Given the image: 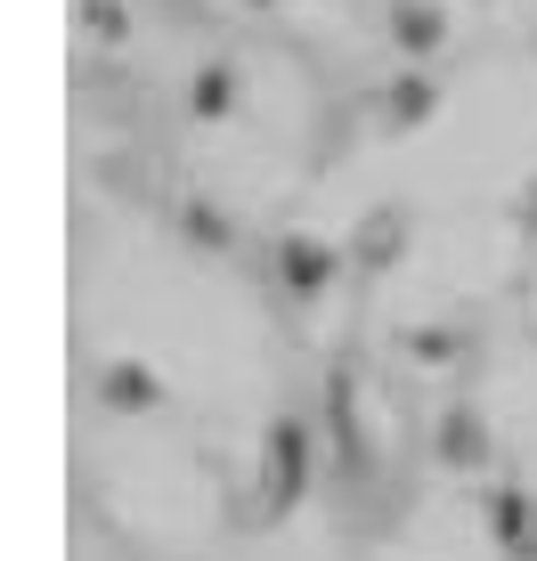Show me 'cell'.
<instances>
[{
	"mask_svg": "<svg viewBox=\"0 0 537 561\" xmlns=\"http://www.w3.org/2000/svg\"><path fill=\"white\" fill-rule=\"evenodd\" d=\"M448 456H456V463H472V456H481V423H465V415H456V423H448Z\"/></svg>",
	"mask_w": 537,
	"mask_h": 561,
	"instance_id": "cell-8",
	"label": "cell"
},
{
	"mask_svg": "<svg viewBox=\"0 0 537 561\" xmlns=\"http://www.w3.org/2000/svg\"><path fill=\"white\" fill-rule=\"evenodd\" d=\"M489 520H496V537H505V546H522V537H529V505H522V496H496Z\"/></svg>",
	"mask_w": 537,
	"mask_h": 561,
	"instance_id": "cell-6",
	"label": "cell"
},
{
	"mask_svg": "<svg viewBox=\"0 0 537 561\" xmlns=\"http://www.w3.org/2000/svg\"><path fill=\"white\" fill-rule=\"evenodd\" d=\"M334 268H342V253H325V244H310V237L285 244V285H294V294H318Z\"/></svg>",
	"mask_w": 537,
	"mask_h": 561,
	"instance_id": "cell-2",
	"label": "cell"
},
{
	"mask_svg": "<svg viewBox=\"0 0 537 561\" xmlns=\"http://www.w3.org/2000/svg\"><path fill=\"white\" fill-rule=\"evenodd\" d=\"M187 106H196V123H220V114L237 106V73H228V66H204L196 90H187Z\"/></svg>",
	"mask_w": 537,
	"mask_h": 561,
	"instance_id": "cell-5",
	"label": "cell"
},
{
	"mask_svg": "<svg viewBox=\"0 0 537 561\" xmlns=\"http://www.w3.org/2000/svg\"><path fill=\"white\" fill-rule=\"evenodd\" d=\"M391 114H399V123H415V114H432V82H399Z\"/></svg>",
	"mask_w": 537,
	"mask_h": 561,
	"instance_id": "cell-7",
	"label": "cell"
},
{
	"mask_svg": "<svg viewBox=\"0 0 537 561\" xmlns=\"http://www.w3.org/2000/svg\"><path fill=\"white\" fill-rule=\"evenodd\" d=\"M90 33H106V42H114V33H123V9H114V0H90Z\"/></svg>",
	"mask_w": 537,
	"mask_h": 561,
	"instance_id": "cell-10",
	"label": "cell"
},
{
	"mask_svg": "<svg viewBox=\"0 0 537 561\" xmlns=\"http://www.w3.org/2000/svg\"><path fill=\"white\" fill-rule=\"evenodd\" d=\"M301 456H310L301 423H277V432H268V513H294V496H301Z\"/></svg>",
	"mask_w": 537,
	"mask_h": 561,
	"instance_id": "cell-1",
	"label": "cell"
},
{
	"mask_svg": "<svg viewBox=\"0 0 537 561\" xmlns=\"http://www.w3.org/2000/svg\"><path fill=\"white\" fill-rule=\"evenodd\" d=\"M391 33H399V49H408V57H432L439 49V9H432V0H399Z\"/></svg>",
	"mask_w": 537,
	"mask_h": 561,
	"instance_id": "cell-3",
	"label": "cell"
},
{
	"mask_svg": "<svg viewBox=\"0 0 537 561\" xmlns=\"http://www.w3.org/2000/svg\"><path fill=\"white\" fill-rule=\"evenodd\" d=\"M187 228H196V244H228V220L204 211V204H187Z\"/></svg>",
	"mask_w": 537,
	"mask_h": 561,
	"instance_id": "cell-9",
	"label": "cell"
},
{
	"mask_svg": "<svg viewBox=\"0 0 537 561\" xmlns=\"http://www.w3.org/2000/svg\"><path fill=\"white\" fill-rule=\"evenodd\" d=\"M253 9H268V0H253Z\"/></svg>",
	"mask_w": 537,
	"mask_h": 561,
	"instance_id": "cell-11",
	"label": "cell"
},
{
	"mask_svg": "<svg viewBox=\"0 0 537 561\" xmlns=\"http://www.w3.org/2000/svg\"><path fill=\"white\" fill-rule=\"evenodd\" d=\"M106 408H123V415H139V408H156V375L147 366H106Z\"/></svg>",
	"mask_w": 537,
	"mask_h": 561,
	"instance_id": "cell-4",
	"label": "cell"
}]
</instances>
